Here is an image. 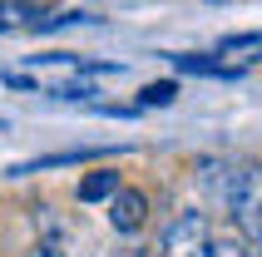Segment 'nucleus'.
<instances>
[{"label": "nucleus", "instance_id": "nucleus-1", "mask_svg": "<svg viewBox=\"0 0 262 257\" xmlns=\"http://www.w3.org/2000/svg\"><path fill=\"white\" fill-rule=\"evenodd\" d=\"M223 213L233 218V228L248 243H262V163H233Z\"/></svg>", "mask_w": 262, "mask_h": 257}, {"label": "nucleus", "instance_id": "nucleus-2", "mask_svg": "<svg viewBox=\"0 0 262 257\" xmlns=\"http://www.w3.org/2000/svg\"><path fill=\"white\" fill-rule=\"evenodd\" d=\"M163 257H208L213 252V228H208V213L198 208H183V213L163 228Z\"/></svg>", "mask_w": 262, "mask_h": 257}, {"label": "nucleus", "instance_id": "nucleus-3", "mask_svg": "<svg viewBox=\"0 0 262 257\" xmlns=\"http://www.w3.org/2000/svg\"><path fill=\"white\" fill-rule=\"evenodd\" d=\"M144 223H148V193L119 188L114 198H109V228L114 232H139Z\"/></svg>", "mask_w": 262, "mask_h": 257}, {"label": "nucleus", "instance_id": "nucleus-4", "mask_svg": "<svg viewBox=\"0 0 262 257\" xmlns=\"http://www.w3.org/2000/svg\"><path fill=\"white\" fill-rule=\"evenodd\" d=\"M114 148H64V154H40V158H25L15 163L10 178H25V173H45V168H64V163H89V158H109Z\"/></svg>", "mask_w": 262, "mask_h": 257}, {"label": "nucleus", "instance_id": "nucleus-5", "mask_svg": "<svg viewBox=\"0 0 262 257\" xmlns=\"http://www.w3.org/2000/svg\"><path fill=\"white\" fill-rule=\"evenodd\" d=\"M119 168H94V173H84V178H79V188H74V198L79 203H109L119 193Z\"/></svg>", "mask_w": 262, "mask_h": 257}, {"label": "nucleus", "instance_id": "nucleus-6", "mask_svg": "<svg viewBox=\"0 0 262 257\" xmlns=\"http://www.w3.org/2000/svg\"><path fill=\"white\" fill-rule=\"evenodd\" d=\"M40 10H45V0H0V30H10V25H40Z\"/></svg>", "mask_w": 262, "mask_h": 257}, {"label": "nucleus", "instance_id": "nucleus-7", "mask_svg": "<svg viewBox=\"0 0 262 257\" xmlns=\"http://www.w3.org/2000/svg\"><path fill=\"white\" fill-rule=\"evenodd\" d=\"M173 99H178V84H173V79H154V84L139 89V109H168Z\"/></svg>", "mask_w": 262, "mask_h": 257}, {"label": "nucleus", "instance_id": "nucleus-8", "mask_svg": "<svg viewBox=\"0 0 262 257\" xmlns=\"http://www.w3.org/2000/svg\"><path fill=\"white\" fill-rule=\"evenodd\" d=\"M208 257H252V243L243 238V232H213V252Z\"/></svg>", "mask_w": 262, "mask_h": 257}, {"label": "nucleus", "instance_id": "nucleus-9", "mask_svg": "<svg viewBox=\"0 0 262 257\" xmlns=\"http://www.w3.org/2000/svg\"><path fill=\"white\" fill-rule=\"evenodd\" d=\"M94 94H99V89L89 84V79H70V84H55V89H50V99H64V104H89Z\"/></svg>", "mask_w": 262, "mask_h": 257}, {"label": "nucleus", "instance_id": "nucleus-10", "mask_svg": "<svg viewBox=\"0 0 262 257\" xmlns=\"http://www.w3.org/2000/svg\"><path fill=\"white\" fill-rule=\"evenodd\" d=\"M237 50H262V30H243V35H223L218 55H237Z\"/></svg>", "mask_w": 262, "mask_h": 257}, {"label": "nucleus", "instance_id": "nucleus-11", "mask_svg": "<svg viewBox=\"0 0 262 257\" xmlns=\"http://www.w3.org/2000/svg\"><path fill=\"white\" fill-rule=\"evenodd\" d=\"M74 20H89V15H79V10H59V15H50V20H40L35 30H59V25H74Z\"/></svg>", "mask_w": 262, "mask_h": 257}, {"label": "nucleus", "instance_id": "nucleus-12", "mask_svg": "<svg viewBox=\"0 0 262 257\" xmlns=\"http://www.w3.org/2000/svg\"><path fill=\"white\" fill-rule=\"evenodd\" d=\"M0 84H5V89H35V79L20 74V70H5V74H0Z\"/></svg>", "mask_w": 262, "mask_h": 257}, {"label": "nucleus", "instance_id": "nucleus-13", "mask_svg": "<svg viewBox=\"0 0 262 257\" xmlns=\"http://www.w3.org/2000/svg\"><path fill=\"white\" fill-rule=\"evenodd\" d=\"M30 257H64V252H59L55 243H40V247H35V252H30Z\"/></svg>", "mask_w": 262, "mask_h": 257}, {"label": "nucleus", "instance_id": "nucleus-14", "mask_svg": "<svg viewBox=\"0 0 262 257\" xmlns=\"http://www.w3.org/2000/svg\"><path fill=\"white\" fill-rule=\"evenodd\" d=\"M252 257H262V243H252Z\"/></svg>", "mask_w": 262, "mask_h": 257}, {"label": "nucleus", "instance_id": "nucleus-15", "mask_svg": "<svg viewBox=\"0 0 262 257\" xmlns=\"http://www.w3.org/2000/svg\"><path fill=\"white\" fill-rule=\"evenodd\" d=\"M0 134H5V119H0Z\"/></svg>", "mask_w": 262, "mask_h": 257}, {"label": "nucleus", "instance_id": "nucleus-16", "mask_svg": "<svg viewBox=\"0 0 262 257\" xmlns=\"http://www.w3.org/2000/svg\"><path fill=\"white\" fill-rule=\"evenodd\" d=\"M154 257H163V252H154Z\"/></svg>", "mask_w": 262, "mask_h": 257}]
</instances>
